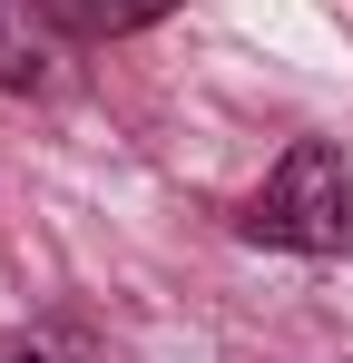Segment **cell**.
I'll return each instance as SVG.
<instances>
[{"mask_svg": "<svg viewBox=\"0 0 353 363\" xmlns=\"http://www.w3.org/2000/svg\"><path fill=\"white\" fill-rule=\"evenodd\" d=\"M245 236L285 245V255H353V167L324 138H294L245 206Z\"/></svg>", "mask_w": 353, "mask_h": 363, "instance_id": "1", "label": "cell"}, {"mask_svg": "<svg viewBox=\"0 0 353 363\" xmlns=\"http://www.w3.org/2000/svg\"><path fill=\"white\" fill-rule=\"evenodd\" d=\"M0 363H118L99 334H79V324H30V334H10Z\"/></svg>", "mask_w": 353, "mask_h": 363, "instance_id": "3", "label": "cell"}, {"mask_svg": "<svg viewBox=\"0 0 353 363\" xmlns=\"http://www.w3.org/2000/svg\"><path fill=\"white\" fill-rule=\"evenodd\" d=\"M186 0H69V20L89 30V40H128V30H147V20H167Z\"/></svg>", "mask_w": 353, "mask_h": 363, "instance_id": "4", "label": "cell"}, {"mask_svg": "<svg viewBox=\"0 0 353 363\" xmlns=\"http://www.w3.org/2000/svg\"><path fill=\"white\" fill-rule=\"evenodd\" d=\"M59 60H69V30L50 0H0V89H50Z\"/></svg>", "mask_w": 353, "mask_h": 363, "instance_id": "2", "label": "cell"}]
</instances>
